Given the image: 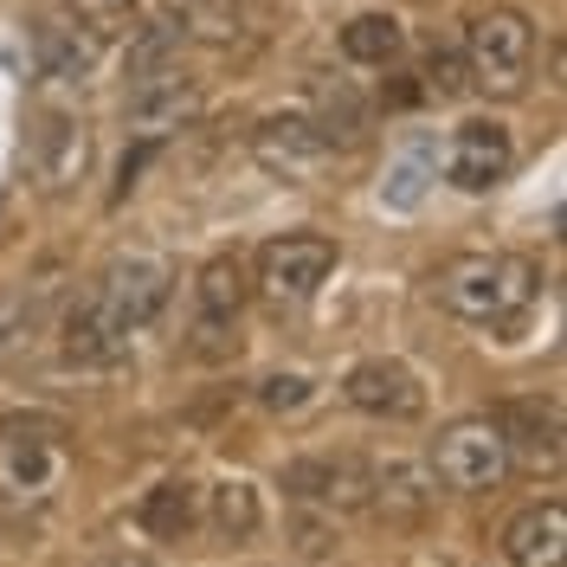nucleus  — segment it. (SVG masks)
<instances>
[{
  "instance_id": "21",
  "label": "nucleus",
  "mask_w": 567,
  "mask_h": 567,
  "mask_svg": "<svg viewBox=\"0 0 567 567\" xmlns=\"http://www.w3.org/2000/svg\"><path fill=\"white\" fill-rule=\"evenodd\" d=\"M258 491H251L246 477H226V484H213V503H207V523L213 535H226V542H251L258 535Z\"/></svg>"
},
{
  "instance_id": "18",
  "label": "nucleus",
  "mask_w": 567,
  "mask_h": 567,
  "mask_svg": "<svg viewBox=\"0 0 567 567\" xmlns=\"http://www.w3.org/2000/svg\"><path fill=\"white\" fill-rule=\"evenodd\" d=\"M251 284H246V265L226 251V258H207L200 265V284H194V303H200V322H239L246 310Z\"/></svg>"
},
{
  "instance_id": "8",
  "label": "nucleus",
  "mask_w": 567,
  "mask_h": 567,
  "mask_svg": "<svg viewBox=\"0 0 567 567\" xmlns=\"http://www.w3.org/2000/svg\"><path fill=\"white\" fill-rule=\"evenodd\" d=\"M509 168H516V136H509V123H496V116H471V123H458L452 142H445V181H452L458 194H491Z\"/></svg>"
},
{
  "instance_id": "26",
  "label": "nucleus",
  "mask_w": 567,
  "mask_h": 567,
  "mask_svg": "<svg viewBox=\"0 0 567 567\" xmlns=\"http://www.w3.org/2000/svg\"><path fill=\"white\" fill-rule=\"evenodd\" d=\"M265 406H278V413L310 406V381H303V374H278V381H265Z\"/></svg>"
},
{
  "instance_id": "14",
  "label": "nucleus",
  "mask_w": 567,
  "mask_h": 567,
  "mask_svg": "<svg viewBox=\"0 0 567 567\" xmlns=\"http://www.w3.org/2000/svg\"><path fill=\"white\" fill-rule=\"evenodd\" d=\"M123 354H130V336H123L91 297L71 303L65 310V361L71 368H110V361H123Z\"/></svg>"
},
{
  "instance_id": "4",
  "label": "nucleus",
  "mask_w": 567,
  "mask_h": 567,
  "mask_svg": "<svg viewBox=\"0 0 567 567\" xmlns=\"http://www.w3.org/2000/svg\"><path fill=\"white\" fill-rule=\"evenodd\" d=\"M168 297H175V265H168L162 251H123V258L104 265V278L91 284V303H97L123 336L148 329V322L168 310Z\"/></svg>"
},
{
  "instance_id": "19",
  "label": "nucleus",
  "mask_w": 567,
  "mask_h": 567,
  "mask_svg": "<svg viewBox=\"0 0 567 567\" xmlns=\"http://www.w3.org/2000/svg\"><path fill=\"white\" fill-rule=\"evenodd\" d=\"M406 52V27L393 13H354L342 27V59L349 65H393Z\"/></svg>"
},
{
  "instance_id": "23",
  "label": "nucleus",
  "mask_w": 567,
  "mask_h": 567,
  "mask_svg": "<svg viewBox=\"0 0 567 567\" xmlns=\"http://www.w3.org/2000/svg\"><path fill=\"white\" fill-rule=\"evenodd\" d=\"M65 7L91 39H116L136 27V0H65Z\"/></svg>"
},
{
  "instance_id": "6",
  "label": "nucleus",
  "mask_w": 567,
  "mask_h": 567,
  "mask_svg": "<svg viewBox=\"0 0 567 567\" xmlns=\"http://www.w3.org/2000/svg\"><path fill=\"white\" fill-rule=\"evenodd\" d=\"M336 271V239L329 233H284L258 251V290L278 303V310H297L322 290V278Z\"/></svg>"
},
{
  "instance_id": "1",
  "label": "nucleus",
  "mask_w": 567,
  "mask_h": 567,
  "mask_svg": "<svg viewBox=\"0 0 567 567\" xmlns=\"http://www.w3.org/2000/svg\"><path fill=\"white\" fill-rule=\"evenodd\" d=\"M542 290V265L523 251H458L432 271V297L458 322H509L523 317Z\"/></svg>"
},
{
  "instance_id": "5",
  "label": "nucleus",
  "mask_w": 567,
  "mask_h": 567,
  "mask_svg": "<svg viewBox=\"0 0 567 567\" xmlns=\"http://www.w3.org/2000/svg\"><path fill=\"white\" fill-rule=\"evenodd\" d=\"M27 168H33L39 194H71L91 175V123L78 110L39 104L33 130H27Z\"/></svg>"
},
{
  "instance_id": "7",
  "label": "nucleus",
  "mask_w": 567,
  "mask_h": 567,
  "mask_svg": "<svg viewBox=\"0 0 567 567\" xmlns=\"http://www.w3.org/2000/svg\"><path fill=\"white\" fill-rule=\"evenodd\" d=\"M251 155H258V168L278 181H317L329 168V155H336V142L322 136L317 116H303V110H284V116H265L258 123V136H251Z\"/></svg>"
},
{
  "instance_id": "17",
  "label": "nucleus",
  "mask_w": 567,
  "mask_h": 567,
  "mask_svg": "<svg viewBox=\"0 0 567 567\" xmlns=\"http://www.w3.org/2000/svg\"><path fill=\"white\" fill-rule=\"evenodd\" d=\"M52 297H59V284H52V278L20 284V290H7V297H0V361H7V354H20L39 329H45Z\"/></svg>"
},
{
  "instance_id": "12",
  "label": "nucleus",
  "mask_w": 567,
  "mask_h": 567,
  "mask_svg": "<svg viewBox=\"0 0 567 567\" xmlns=\"http://www.w3.org/2000/svg\"><path fill=\"white\" fill-rule=\"evenodd\" d=\"M496 425H503L509 464H523V471H548V477L561 471V413H555V406L523 400V406H503Z\"/></svg>"
},
{
  "instance_id": "13",
  "label": "nucleus",
  "mask_w": 567,
  "mask_h": 567,
  "mask_svg": "<svg viewBox=\"0 0 567 567\" xmlns=\"http://www.w3.org/2000/svg\"><path fill=\"white\" fill-rule=\"evenodd\" d=\"M432 471L420 464H368V509L374 516H388V523H420L425 509H432Z\"/></svg>"
},
{
  "instance_id": "27",
  "label": "nucleus",
  "mask_w": 567,
  "mask_h": 567,
  "mask_svg": "<svg viewBox=\"0 0 567 567\" xmlns=\"http://www.w3.org/2000/svg\"><path fill=\"white\" fill-rule=\"evenodd\" d=\"M110 567H148V561H142V555H130V561H123V555H116V561H110Z\"/></svg>"
},
{
  "instance_id": "10",
  "label": "nucleus",
  "mask_w": 567,
  "mask_h": 567,
  "mask_svg": "<svg viewBox=\"0 0 567 567\" xmlns=\"http://www.w3.org/2000/svg\"><path fill=\"white\" fill-rule=\"evenodd\" d=\"M284 491L297 503H317L329 516L342 509H368V464L349 458V452H317V458L284 464Z\"/></svg>"
},
{
  "instance_id": "11",
  "label": "nucleus",
  "mask_w": 567,
  "mask_h": 567,
  "mask_svg": "<svg viewBox=\"0 0 567 567\" xmlns=\"http://www.w3.org/2000/svg\"><path fill=\"white\" fill-rule=\"evenodd\" d=\"M503 561L509 567H567V503H529L503 529Z\"/></svg>"
},
{
  "instance_id": "25",
  "label": "nucleus",
  "mask_w": 567,
  "mask_h": 567,
  "mask_svg": "<svg viewBox=\"0 0 567 567\" xmlns=\"http://www.w3.org/2000/svg\"><path fill=\"white\" fill-rule=\"evenodd\" d=\"M425 175H432V155H425V148H406L400 168H393V181H388V207H420Z\"/></svg>"
},
{
  "instance_id": "16",
  "label": "nucleus",
  "mask_w": 567,
  "mask_h": 567,
  "mask_svg": "<svg viewBox=\"0 0 567 567\" xmlns=\"http://www.w3.org/2000/svg\"><path fill=\"white\" fill-rule=\"evenodd\" d=\"M168 27L200 45H239L246 39V0H175Z\"/></svg>"
},
{
  "instance_id": "24",
  "label": "nucleus",
  "mask_w": 567,
  "mask_h": 567,
  "mask_svg": "<svg viewBox=\"0 0 567 567\" xmlns=\"http://www.w3.org/2000/svg\"><path fill=\"white\" fill-rule=\"evenodd\" d=\"M425 84V97H439V104H445V97H464V91H471V71H464V45H439V52H432V59H425V71H420Z\"/></svg>"
},
{
  "instance_id": "3",
  "label": "nucleus",
  "mask_w": 567,
  "mask_h": 567,
  "mask_svg": "<svg viewBox=\"0 0 567 567\" xmlns=\"http://www.w3.org/2000/svg\"><path fill=\"white\" fill-rule=\"evenodd\" d=\"M432 484H445V491L458 496H484L496 491L516 464H509V445H503V425L496 413H477V420H452L439 439H432Z\"/></svg>"
},
{
  "instance_id": "9",
  "label": "nucleus",
  "mask_w": 567,
  "mask_h": 567,
  "mask_svg": "<svg viewBox=\"0 0 567 567\" xmlns=\"http://www.w3.org/2000/svg\"><path fill=\"white\" fill-rule=\"evenodd\" d=\"M342 400H349L354 413H374V420H420L425 413L420 374H413L406 361H388V354L354 361L349 381H342Z\"/></svg>"
},
{
  "instance_id": "20",
  "label": "nucleus",
  "mask_w": 567,
  "mask_h": 567,
  "mask_svg": "<svg viewBox=\"0 0 567 567\" xmlns=\"http://www.w3.org/2000/svg\"><path fill=\"white\" fill-rule=\"evenodd\" d=\"M200 523V491L175 477V484H155L148 503H142V529L155 535V542H181V535Z\"/></svg>"
},
{
  "instance_id": "15",
  "label": "nucleus",
  "mask_w": 567,
  "mask_h": 567,
  "mask_svg": "<svg viewBox=\"0 0 567 567\" xmlns=\"http://www.w3.org/2000/svg\"><path fill=\"white\" fill-rule=\"evenodd\" d=\"M33 59L39 78H59V84H84L91 65H97V39L65 27V20H39L33 27Z\"/></svg>"
},
{
  "instance_id": "22",
  "label": "nucleus",
  "mask_w": 567,
  "mask_h": 567,
  "mask_svg": "<svg viewBox=\"0 0 567 567\" xmlns=\"http://www.w3.org/2000/svg\"><path fill=\"white\" fill-rule=\"evenodd\" d=\"M290 555L303 567H329L342 555V529H336V516L317 509V503H297V516H290Z\"/></svg>"
},
{
  "instance_id": "2",
  "label": "nucleus",
  "mask_w": 567,
  "mask_h": 567,
  "mask_svg": "<svg viewBox=\"0 0 567 567\" xmlns=\"http://www.w3.org/2000/svg\"><path fill=\"white\" fill-rule=\"evenodd\" d=\"M529 65H535L529 13H516V7H484V13L464 27V71H471V91L509 104V97L529 91Z\"/></svg>"
}]
</instances>
